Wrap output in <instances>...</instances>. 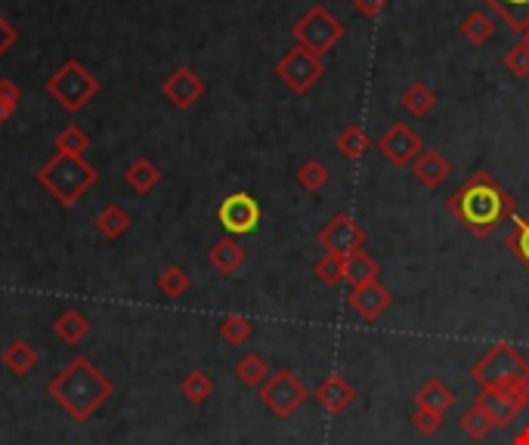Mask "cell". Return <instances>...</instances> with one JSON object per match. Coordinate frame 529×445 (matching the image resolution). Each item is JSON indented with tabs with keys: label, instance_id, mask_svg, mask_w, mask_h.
<instances>
[{
	"label": "cell",
	"instance_id": "6da1fadb",
	"mask_svg": "<svg viewBox=\"0 0 529 445\" xmlns=\"http://www.w3.org/2000/svg\"><path fill=\"white\" fill-rule=\"evenodd\" d=\"M446 211L474 238H489L505 220L517 217V201L492 174L474 170V174L461 183V189L446 201Z\"/></svg>",
	"mask_w": 529,
	"mask_h": 445
},
{
	"label": "cell",
	"instance_id": "7a4b0ae2",
	"mask_svg": "<svg viewBox=\"0 0 529 445\" xmlns=\"http://www.w3.org/2000/svg\"><path fill=\"white\" fill-rule=\"evenodd\" d=\"M115 393V384L99 371L87 356H75L56 378L47 384V396L62 408L72 421H90Z\"/></svg>",
	"mask_w": 529,
	"mask_h": 445
},
{
	"label": "cell",
	"instance_id": "3957f363",
	"mask_svg": "<svg viewBox=\"0 0 529 445\" xmlns=\"http://www.w3.org/2000/svg\"><path fill=\"white\" fill-rule=\"evenodd\" d=\"M96 180H99V174H96L93 164H87V158L65 155V152H56L38 170V186L47 189V195L56 198L62 208H72V204H78L96 186Z\"/></svg>",
	"mask_w": 529,
	"mask_h": 445
},
{
	"label": "cell",
	"instance_id": "277c9868",
	"mask_svg": "<svg viewBox=\"0 0 529 445\" xmlns=\"http://www.w3.org/2000/svg\"><path fill=\"white\" fill-rule=\"evenodd\" d=\"M471 378H474L477 387L529 384V362L511 344H495L474 362Z\"/></svg>",
	"mask_w": 529,
	"mask_h": 445
},
{
	"label": "cell",
	"instance_id": "5b68a950",
	"mask_svg": "<svg viewBox=\"0 0 529 445\" xmlns=\"http://www.w3.org/2000/svg\"><path fill=\"white\" fill-rule=\"evenodd\" d=\"M291 34H294L297 47L310 50L313 56H325V53H332L344 41L347 28H344V22L332 10L316 4V7H310L301 19L294 22Z\"/></svg>",
	"mask_w": 529,
	"mask_h": 445
},
{
	"label": "cell",
	"instance_id": "8992f818",
	"mask_svg": "<svg viewBox=\"0 0 529 445\" xmlns=\"http://www.w3.org/2000/svg\"><path fill=\"white\" fill-rule=\"evenodd\" d=\"M47 93L59 102L65 112H81L90 99H96L99 93V81L96 75H90L87 68L78 59H69L59 72L47 81Z\"/></svg>",
	"mask_w": 529,
	"mask_h": 445
},
{
	"label": "cell",
	"instance_id": "52a82bcc",
	"mask_svg": "<svg viewBox=\"0 0 529 445\" xmlns=\"http://www.w3.org/2000/svg\"><path fill=\"white\" fill-rule=\"evenodd\" d=\"M260 402L267 405V412L270 415H276L279 421H288V418H294L297 415V408H301L313 393L307 390V384L297 378L294 371H288V368H279V371H273L270 374V381L263 384L260 390Z\"/></svg>",
	"mask_w": 529,
	"mask_h": 445
},
{
	"label": "cell",
	"instance_id": "ba28073f",
	"mask_svg": "<svg viewBox=\"0 0 529 445\" xmlns=\"http://www.w3.org/2000/svg\"><path fill=\"white\" fill-rule=\"evenodd\" d=\"M325 75V62L322 56H313L310 50L304 47H294L288 50L279 62H276V78L297 96L310 93Z\"/></svg>",
	"mask_w": 529,
	"mask_h": 445
},
{
	"label": "cell",
	"instance_id": "9c48e42d",
	"mask_svg": "<svg viewBox=\"0 0 529 445\" xmlns=\"http://www.w3.org/2000/svg\"><path fill=\"white\" fill-rule=\"evenodd\" d=\"M477 408L492 418L495 427H508L523 408L529 405V384H511V387H480L477 399H474Z\"/></svg>",
	"mask_w": 529,
	"mask_h": 445
},
{
	"label": "cell",
	"instance_id": "30bf717a",
	"mask_svg": "<svg viewBox=\"0 0 529 445\" xmlns=\"http://www.w3.org/2000/svg\"><path fill=\"white\" fill-rule=\"evenodd\" d=\"M319 245L325 254H335V257L347 260L356 251H366V229H362L347 211H341L319 229Z\"/></svg>",
	"mask_w": 529,
	"mask_h": 445
},
{
	"label": "cell",
	"instance_id": "8fae6325",
	"mask_svg": "<svg viewBox=\"0 0 529 445\" xmlns=\"http://www.w3.org/2000/svg\"><path fill=\"white\" fill-rule=\"evenodd\" d=\"M217 220L220 226L239 238V235H251L257 226H260V204L254 195L248 192H233V195H226L220 201V208H217Z\"/></svg>",
	"mask_w": 529,
	"mask_h": 445
},
{
	"label": "cell",
	"instance_id": "7c38bea8",
	"mask_svg": "<svg viewBox=\"0 0 529 445\" xmlns=\"http://www.w3.org/2000/svg\"><path fill=\"white\" fill-rule=\"evenodd\" d=\"M378 149L381 155L396 164V167H412V161L424 152V143L421 136L409 127V124H390L384 130V136L378 140Z\"/></svg>",
	"mask_w": 529,
	"mask_h": 445
},
{
	"label": "cell",
	"instance_id": "4fadbf2b",
	"mask_svg": "<svg viewBox=\"0 0 529 445\" xmlns=\"http://www.w3.org/2000/svg\"><path fill=\"white\" fill-rule=\"evenodd\" d=\"M350 310L362 319V322H378L390 306H393V294L381 285V282H369V285H356L347 294Z\"/></svg>",
	"mask_w": 529,
	"mask_h": 445
},
{
	"label": "cell",
	"instance_id": "5bb4252c",
	"mask_svg": "<svg viewBox=\"0 0 529 445\" xmlns=\"http://www.w3.org/2000/svg\"><path fill=\"white\" fill-rule=\"evenodd\" d=\"M313 399L319 402V408H322L325 415L338 418V415H344L347 408L353 405L356 387L344 378V374H328V378H322L319 387L313 390Z\"/></svg>",
	"mask_w": 529,
	"mask_h": 445
},
{
	"label": "cell",
	"instance_id": "9a60e30c",
	"mask_svg": "<svg viewBox=\"0 0 529 445\" xmlns=\"http://www.w3.org/2000/svg\"><path fill=\"white\" fill-rule=\"evenodd\" d=\"M205 81L198 78L192 68H177V72L161 84V96L171 102L174 109H192L198 99L205 96Z\"/></svg>",
	"mask_w": 529,
	"mask_h": 445
},
{
	"label": "cell",
	"instance_id": "2e32d148",
	"mask_svg": "<svg viewBox=\"0 0 529 445\" xmlns=\"http://www.w3.org/2000/svg\"><path fill=\"white\" fill-rule=\"evenodd\" d=\"M412 177L424 186V189H440L449 177H452V164L443 152L437 149H424L415 161H412Z\"/></svg>",
	"mask_w": 529,
	"mask_h": 445
},
{
	"label": "cell",
	"instance_id": "e0dca14e",
	"mask_svg": "<svg viewBox=\"0 0 529 445\" xmlns=\"http://www.w3.org/2000/svg\"><path fill=\"white\" fill-rule=\"evenodd\" d=\"M245 260H248V251H245V245L239 242V238H233V235H226V238H220V242H214L211 248H208V263H211V269L214 272H220V276H236V272L245 266Z\"/></svg>",
	"mask_w": 529,
	"mask_h": 445
},
{
	"label": "cell",
	"instance_id": "ac0fdd59",
	"mask_svg": "<svg viewBox=\"0 0 529 445\" xmlns=\"http://www.w3.org/2000/svg\"><path fill=\"white\" fill-rule=\"evenodd\" d=\"M415 399V408H427V412H440V415H446L449 408L455 405V390L446 384V381H440V378H431V381H424L421 387H418V393L412 396Z\"/></svg>",
	"mask_w": 529,
	"mask_h": 445
},
{
	"label": "cell",
	"instance_id": "d6986e66",
	"mask_svg": "<svg viewBox=\"0 0 529 445\" xmlns=\"http://www.w3.org/2000/svg\"><path fill=\"white\" fill-rule=\"evenodd\" d=\"M0 362H4V368L13 374V378H25V374H31L38 368V350L28 344V340H13V344L0 353Z\"/></svg>",
	"mask_w": 529,
	"mask_h": 445
},
{
	"label": "cell",
	"instance_id": "ffe728a7",
	"mask_svg": "<svg viewBox=\"0 0 529 445\" xmlns=\"http://www.w3.org/2000/svg\"><path fill=\"white\" fill-rule=\"evenodd\" d=\"M53 334L62 340L65 347H78L90 337V319L81 310H65L56 322H53Z\"/></svg>",
	"mask_w": 529,
	"mask_h": 445
},
{
	"label": "cell",
	"instance_id": "44dd1931",
	"mask_svg": "<svg viewBox=\"0 0 529 445\" xmlns=\"http://www.w3.org/2000/svg\"><path fill=\"white\" fill-rule=\"evenodd\" d=\"M124 183L134 189L137 195H149L158 183H161V170L155 161L149 158H137V161H130L127 170H124Z\"/></svg>",
	"mask_w": 529,
	"mask_h": 445
},
{
	"label": "cell",
	"instance_id": "7402d4cb",
	"mask_svg": "<svg viewBox=\"0 0 529 445\" xmlns=\"http://www.w3.org/2000/svg\"><path fill=\"white\" fill-rule=\"evenodd\" d=\"M400 106L412 115V118H427L434 112V106H437V93L427 87L424 81H415V84H409L403 93H400Z\"/></svg>",
	"mask_w": 529,
	"mask_h": 445
},
{
	"label": "cell",
	"instance_id": "603a6c76",
	"mask_svg": "<svg viewBox=\"0 0 529 445\" xmlns=\"http://www.w3.org/2000/svg\"><path fill=\"white\" fill-rule=\"evenodd\" d=\"M335 146H338V152H341L347 161H359V158H366V152L372 149V136H369V130L362 127V124H347V127L338 133Z\"/></svg>",
	"mask_w": 529,
	"mask_h": 445
},
{
	"label": "cell",
	"instance_id": "cb8c5ba5",
	"mask_svg": "<svg viewBox=\"0 0 529 445\" xmlns=\"http://www.w3.org/2000/svg\"><path fill=\"white\" fill-rule=\"evenodd\" d=\"M483 4L499 19H505L511 31L523 34L529 28V0H483Z\"/></svg>",
	"mask_w": 529,
	"mask_h": 445
},
{
	"label": "cell",
	"instance_id": "d4e9b609",
	"mask_svg": "<svg viewBox=\"0 0 529 445\" xmlns=\"http://www.w3.org/2000/svg\"><path fill=\"white\" fill-rule=\"evenodd\" d=\"M93 226L99 235L109 238V242H118V238L127 235V229H130V214L121 208V204H106V208L96 214Z\"/></svg>",
	"mask_w": 529,
	"mask_h": 445
},
{
	"label": "cell",
	"instance_id": "484cf974",
	"mask_svg": "<svg viewBox=\"0 0 529 445\" xmlns=\"http://www.w3.org/2000/svg\"><path fill=\"white\" fill-rule=\"evenodd\" d=\"M461 38H465L471 47H486L495 38V19L483 10H474L461 22Z\"/></svg>",
	"mask_w": 529,
	"mask_h": 445
},
{
	"label": "cell",
	"instance_id": "4316f807",
	"mask_svg": "<svg viewBox=\"0 0 529 445\" xmlns=\"http://www.w3.org/2000/svg\"><path fill=\"white\" fill-rule=\"evenodd\" d=\"M378 276H381V266H378V260L369 257L366 251H356L353 257H347V285H350V288L378 282Z\"/></svg>",
	"mask_w": 529,
	"mask_h": 445
},
{
	"label": "cell",
	"instance_id": "83f0119b",
	"mask_svg": "<svg viewBox=\"0 0 529 445\" xmlns=\"http://www.w3.org/2000/svg\"><path fill=\"white\" fill-rule=\"evenodd\" d=\"M270 365H267V359L263 356H257V353H248V356H242L239 362H236V378L245 384V387H254V390H260L263 384L270 381Z\"/></svg>",
	"mask_w": 529,
	"mask_h": 445
},
{
	"label": "cell",
	"instance_id": "f1b7e54d",
	"mask_svg": "<svg viewBox=\"0 0 529 445\" xmlns=\"http://www.w3.org/2000/svg\"><path fill=\"white\" fill-rule=\"evenodd\" d=\"M180 393H183L186 402L202 405V402H208L214 396V378L208 371H189L186 378L180 381Z\"/></svg>",
	"mask_w": 529,
	"mask_h": 445
},
{
	"label": "cell",
	"instance_id": "f546056e",
	"mask_svg": "<svg viewBox=\"0 0 529 445\" xmlns=\"http://www.w3.org/2000/svg\"><path fill=\"white\" fill-rule=\"evenodd\" d=\"M316 279L325 285V288H341L347 282V260L344 257H335V254H325L316 266Z\"/></svg>",
	"mask_w": 529,
	"mask_h": 445
},
{
	"label": "cell",
	"instance_id": "4dcf8cb0",
	"mask_svg": "<svg viewBox=\"0 0 529 445\" xmlns=\"http://www.w3.org/2000/svg\"><path fill=\"white\" fill-rule=\"evenodd\" d=\"M254 334V325L248 316H239V313H229L220 319V337L226 340L229 347H242L245 340Z\"/></svg>",
	"mask_w": 529,
	"mask_h": 445
},
{
	"label": "cell",
	"instance_id": "1f68e13d",
	"mask_svg": "<svg viewBox=\"0 0 529 445\" xmlns=\"http://www.w3.org/2000/svg\"><path fill=\"white\" fill-rule=\"evenodd\" d=\"M189 288H192V279H189V272L183 266H168L158 276V291L164 297H171V300H180Z\"/></svg>",
	"mask_w": 529,
	"mask_h": 445
},
{
	"label": "cell",
	"instance_id": "d6a6232c",
	"mask_svg": "<svg viewBox=\"0 0 529 445\" xmlns=\"http://www.w3.org/2000/svg\"><path fill=\"white\" fill-rule=\"evenodd\" d=\"M328 167L319 158H307L301 167H297V183H301L307 192H322L328 186Z\"/></svg>",
	"mask_w": 529,
	"mask_h": 445
},
{
	"label": "cell",
	"instance_id": "836d02e7",
	"mask_svg": "<svg viewBox=\"0 0 529 445\" xmlns=\"http://www.w3.org/2000/svg\"><path fill=\"white\" fill-rule=\"evenodd\" d=\"M458 427H461V430H465V433H468V436H471L474 442L486 439V436H489V433L495 430L492 418H489V415L483 412V408H477V405H471V408H468V412L458 418Z\"/></svg>",
	"mask_w": 529,
	"mask_h": 445
},
{
	"label": "cell",
	"instance_id": "e575fe53",
	"mask_svg": "<svg viewBox=\"0 0 529 445\" xmlns=\"http://www.w3.org/2000/svg\"><path fill=\"white\" fill-rule=\"evenodd\" d=\"M56 152H65V155H81L84 158V152L90 149V136L81 130V127H75V124H69L65 130H59L56 133Z\"/></svg>",
	"mask_w": 529,
	"mask_h": 445
},
{
	"label": "cell",
	"instance_id": "d590c367",
	"mask_svg": "<svg viewBox=\"0 0 529 445\" xmlns=\"http://www.w3.org/2000/svg\"><path fill=\"white\" fill-rule=\"evenodd\" d=\"M508 251L529 269V214L514 217V232L508 235Z\"/></svg>",
	"mask_w": 529,
	"mask_h": 445
},
{
	"label": "cell",
	"instance_id": "8d00e7d4",
	"mask_svg": "<svg viewBox=\"0 0 529 445\" xmlns=\"http://www.w3.org/2000/svg\"><path fill=\"white\" fill-rule=\"evenodd\" d=\"M19 99H22V90L16 87V81H10V78L0 81V124L16 115Z\"/></svg>",
	"mask_w": 529,
	"mask_h": 445
},
{
	"label": "cell",
	"instance_id": "74e56055",
	"mask_svg": "<svg viewBox=\"0 0 529 445\" xmlns=\"http://www.w3.org/2000/svg\"><path fill=\"white\" fill-rule=\"evenodd\" d=\"M443 424H446V415H440V412H427V408H415V412H412V427H415L421 436L440 433Z\"/></svg>",
	"mask_w": 529,
	"mask_h": 445
},
{
	"label": "cell",
	"instance_id": "f35d334b",
	"mask_svg": "<svg viewBox=\"0 0 529 445\" xmlns=\"http://www.w3.org/2000/svg\"><path fill=\"white\" fill-rule=\"evenodd\" d=\"M505 68H508V72H511L517 81L529 78V50H526L523 44H514V47L505 53Z\"/></svg>",
	"mask_w": 529,
	"mask_h": 445
},
{
	"label": "cell",
	"instance_id": "ab89813d",
	"mask_svg": "<svg viewBox=\"0 0 529 445\" xmlns=\"http://www.w3.org/2000/svg\"><path fill=\"white\" fill-rule=\"evenodd\" d=\"M387 10V0H353V13L362 19H378Z\"/></svg>",
	"mask_w": 529,
	"mask_h": 445
},
{
	"label": "cell",
	"instance_id": "60d3db41",
	"mask_svg": "<svg viewBox=\"0 0 529 445\" xmlns=\"http://www.w3.org/2000/svg\"><path fill=\"white\" fill-rule=\"evenodd\" d=\"M16 38H19V34H16V28L4 19V16H0V59H4L7 56V50L16 44Z\"/></svg>",
	"mask_w": 529,
	"mask_h": 445
},
{
	"label": "cell",
	"instance_id": "b9f144b4",
	"mask_svg": "<svg viewBox=\"0 0 529 445\" xmlns=\"http://www.w3.org/2000/svg\"><path fill=\"white\" fill-rule=\"evenodd\" d=\"M511 445H529V424H526V427H520V433L511 439Z\"/></svg>",
	"mask_w": 529,
	"mask_h": 445
},
{
	"label": "cell",
	"instance_id": "7bdbcfd3",
	"mask_svg": "<svg viewBox=\"0 0 529 445\" xmlns=\"http://www.w3.org/2000/svg\"><path fill=\"white\" fill-rule=\"evenodd\" d=\"M520 38H523V41H520V44H523V47H526V50H529V28H526V31H523V34H520Z\"/></svg>",
	"mask_w": 529,
	"mask_h": 445
}]
</instances>
